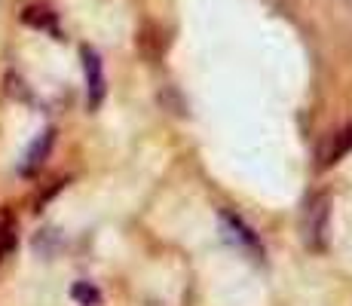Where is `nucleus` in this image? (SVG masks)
<instances>
[{
    "label": "nucleus",
    "mask_w": 352,
    "mask_h": 306,
    "mask_svg": "<svg viewBox=\"0 0 352 306\" xmlns=\"http://www.w3.org/2000/svg\"><path fill=\"white\" fill-rule=\"evenodd\" d=\"M221 230H224V236L236 245V248L252 251V254L263 251V248H261V242H257V236H254V230L248 227V223L242 221L239 215H233V212H221Z\"/></svg>",
    "instance_id": "7ed1b4c3"
},
{
    "label": "nucleus",
    "mask_w": 352,
    "mask_h": 306,
    "mask_svg": "<svg viewBox=\"0 0 352 306\" xmlns=\"http://www.w3.org/2000/svg\"><path fill=\"white\" fill-rule=\"evenodd\" d=\"M52 141H56V132L52 129H46L43 135H40L37 141L28 147V153H25V162H22V172L28 175V172H34V168H40L43 166V160L50 156V147H52Z\"/></svg>",
    "instance_id": "39448f33"
},
{
    "label": "nucleus",
    "mask_w": 352,
    "mask_h": 306,
    "mask_svg": "<svg viewBox=\"0 0 352 306\" xmlns=\"http://www.w3.org/2000/svg\"><path fill=\"white\" fill-rule=\"evenodd\" d=\"M324 239H328V199L319 196L309 202L307 215H303V242L313 251H322Z\"/></svg>",
    "instance_id": "f257e3e1"
},
{
    "label": "nucleus",
    "mask_w": 352,
    "mask_h": 306,
    "mask_svg": "<svg viewBox=\"0 0 352 306\" xmlns=\"http://www.w3.org/2000/svg\"><path fill=\"white\" fill-rule=\"evenodd\" d=\"M71 297L77 303H83V306H98L101 303V294H98V288L96 285H89V282H77L71 288Z\"/></svg>",
    "instance_id": "6e6552de"
},
{
    "label": "nucleus",
    "mask_w": 352,
    "mask_h": 306,
    "mask_svg": "<svg viewBox=\"0 0 352 306\" xmlns=\"http://www.w3.org/2000/svg\"><path fill=\"white\" fill-rule=\"evenodd\" d=\"M22 19H25L28 25H34V28H50V31H56V12L43 10V6H28Z\"/></svg>",
    "instance_id": "423d86ee"
},
{
    "label": "nucleus",
    "mask_w": 352,
    "mask_h": 306,
    "mask_svg": "<svg viewBox=\"0 0 352 306\" xmlns=\"http://www.w3.org/2000/svg\"><path fill=\"white\" fill-rule=\"evenodd\" d=\"M346 153H352V126L343 129L337 135H328L324 144L319 147V168H331L343 160Z\"/></svg>",
    "instance_id": "20e7f679"
},
{
    "label": "nucleus",
    "mask_w": 352,
    "mask_h": 306,
    "mask_svg": "<svg viewBox=\"0 0 352 306\" xmlns=\"http://www.w3.org/2000/svg\"><path fill=\"white\" fill-rule=\"evenodd\" d=\"M16 248V223L6 212H0V257Z\"/></svg>",
    "instance_id": "0eeeda50"
},
{
    "label": "nucleus",
    "mask_w": 352,
    "mask_h": 306,
    "mask_svg": "<svg viewBox=\"0 0 352 306\" xmlns=\"http://www.w3.org/2000/svg\"><path fill=\"white\" fill-rule=\"evenodd\" d=\"M83 71H86V101H89V107L96 111V107L104 101V65H101V56L96 50H89V46H83Z\"/></svg>",
    "instance_id": "f03ea898"
}]
</instances>
